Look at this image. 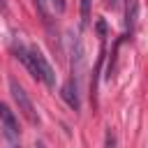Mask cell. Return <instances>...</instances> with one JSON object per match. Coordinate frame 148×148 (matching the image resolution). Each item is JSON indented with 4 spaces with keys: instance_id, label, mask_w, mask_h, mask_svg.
<instances>
[{
    "instance_id": "cell-1",
    "label": "cell",
    "mask_w": 148,
    "mask_h": 148,
    "mask_svg": "<svg viewBox=\"0 0 148 148\" xmlns=\"http://www.w3.org/2000/svg\"><path fill=\"white\" fill-rule=\"evenodd\" d=\"M14 53H16V58L25 65V69L35 76V79H39V81H44L49 88H53L56 86V72H53V67L49 65V60L44 58V53L37 49V46H23V44H14Z\"/></svg>"
},
{
    "instance_id": "cell-2",
    "label": "cell",
    "mask_w": 148,
    "mask_h": 148,
    "mask_svg": "<svg viewBox=\"0 0 148 148\" xmlns=\"http://www.w3.org/2000/svg\"><path fill=\"white\" fill-rule=\"evenodd\" d=\"M9 92H12V97H14L16 106H18V111H21V113L32 123V125H39V113L35 111V104H32L30 95L25 92V88H23L16 79H12V81H9Z\"/></svg>"
},
{
    "instance_id": "cell-3",
    "label": "cell",
    "mask_w": 148,
    "mask_h": 148,
    "mask_svg": "<svg viewBox=\"0 0 148 148\" xmlns=\"http://www.w3.org/2000/svg\"><path fill=\"white\" fill-rule=\"evenodd\" d=\"M0 130H2V134L9 141H16L18 139V120H16L14 111L7 104H2V102H0Z\"/></svg>"
},
{
    "instance_id": "cell-4",
    "label": "cell",
    "mask_w": 148,
    "mask_h": 148,
    "mask_svg": "<svg viewBox=\"0 0 148 148\" xmlns=\"http://www.w3.org/2000/svg\"><path fill=\"white\" fill-rule=\"evenodd\" d=\"M60 95H62V99H65L74 111H79V86H76V79H74V76L60 88Z\"/></svg>"
},
{
    "instance_id": "cell-5",
    "label": "cell",
    "mask_w": 148,
    "mask_h": 148,
    "mask_svg": "<svg viewBox=\"0 0 148 148\" xmlns=\"http://www.w3.org/2000/svg\"><path fill=\"white\" fill-rule=\"evenodd\" d=\"M125 23H127V28H130V32H132V28H134V23H136V16H139V5H136V0H127V9H125Z\"/></svg>"
},
{
    "instance_id": "cell-6",
    "label": "cell",
    "mask_w": 148,
    "mask_h": 148,
    "mask_svg": "<svg viewBox=\"0 0 148 148\" xmlns=\"http://www.w3.org/2000/svg\"><path fill=\"white\" fill-rule=\"evenodd\" d=\"M90 5L92 0H81V25H88L90 21Z\"/></svg>"
},
{
    "instance_id": "cell-7",
    "label": "cell",
    "mask_w": 148,
    "mask_h": 148,
    "mask_svg": "<svg viewBox=\"0 0 148 148\" xmlns=\"http://www.w3.org/2000/svg\"><path fill=\"white\" fill-rule=\"evenodd\" d=\"M116 146V136H113V132H111V127L106 130V148H113Z\"/></svg>"
},
{
    "instance_id": "cell-8",
    "label": "cell",
    "mask_w": 148,
    "mask_h": 148,
    "mask_svg": "<svg viewBox=\"0 0 148 148\" xmlns=\"http://www.w3.org/2000/svg\"><path fill=\"white\" fill-rule=\"evenodd\" d=\"M51 2H53V7H56L58 12H62V9H65V0H51Z\"/></svg>"
},
{
    "instance_id": "cell-9",
    "label": "cell",
    "mask_w": 148,
    "mask_h": 148,
    "mask_svg": "<svg viewBox=\"0 0 148 148\" xmlns=\"http://www.w3.org/2000/svg\"><path fill=\"white\" fill-rule=\"evenodd\" d=\"M35 148H46V146H44L42 141H37V143H35Z\"/></svg>"
},
{
    "instance_id": "cell-10",
    "label": "cell",
    "mask_w": 148,
    "mask_h": 148,
    "mask_svg": "<svg viewBox=\"0 0 148 148\" xmlns=\"http://www.w3.org/2000/svg\"><path fill=\"white\" fill-rule=\"evenodd\" d=\"M0 7H2V9H5V0H0Z\"/></svg>"
}]
</instances>
